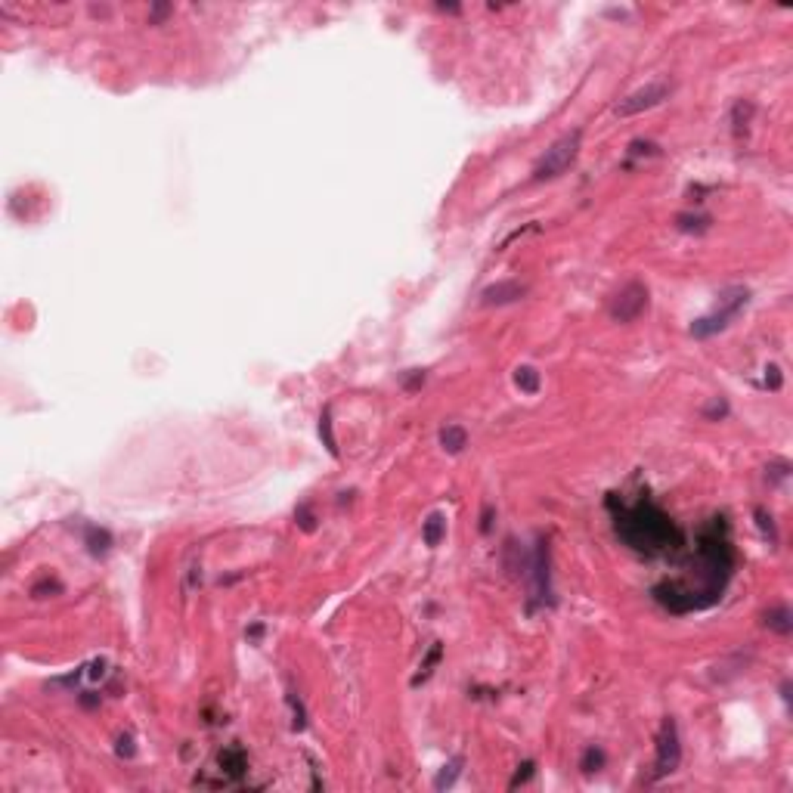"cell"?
I'll return each instance as SVG.
<instances>
[{"label": "cell", "mask_w": 793, "mask_h": 793, "mask_svg": "<svg viewBox=\"0 0 793 793\" xmlns=\"http://www.w3.org/2000/svg\"><path fill=\"white\" fill-rule=\"evenodd\" d=\"M617 536L636 552H663L679 545L682 533L654 502H636L617 515Z\"/></svg>", "instance_id": "obj_1"}, {"label": "cell", "mask_w": 793, "mask_h": 793, "mask_svg": "<svg viewBox=\"0 0 793 793\" xmlns=\"http://www.w3.org/2000/svg\"><path fill=\"white\" fill-rule=\"evenodd\" d=\"M580 149H583V127H573V131L558 136V140L539 155V162L533 164V180L543 183V180H555V177L564 174V171H571V164L576 162Z\"/></svg>", "instance_id": "obj_2"}, {"label": "cell", "mask_w": 793, "mask_h": 793, "mask_svg": "<svg viewBox=\"0 0 793 793\" xmlns=\"http://www.w3.org/2000/svg\"><path fill=\"white\" fill-rule=\"evenodd\" d=\"M747 301H750V292L744 285L725 288L722 298H719V307L713 310V313H706L701 320L691 322V335L694 338H713V335H719V331H725L734 320H738L741 310L747 307Z\"/></svg>", "instance_id": "obj_3"}, {"label": "cell", "mask_w": 793, "mask_h": 793, "mask_svg": "<svg viewBox=\"0 0 793 793\" xmlns=\"http://www.w3.org/2000/svg\"><path fill=\"white\" fill-rule=\"evenodd\" d=\"M669 93H673V84H666V81H651V84H645V87L632 90L629 97L620 99V103L614 106V115H617V118H632V115L651 112V109H657L660 103H666Z\"/></svg>", "instance_id": "obj_4"}, {"label": "cell", "mask_w": 793, "mask_h": 793, "mask_svg": "<svg viewBox=\"0 0 793 793\" xmlns=\"http://www.w3.org/2000/svg\"><path fill=\"white\" fill-rule=\"evenodd\" d=\"M648 301H651L648 298V285L638 283V279H632V283H626L614 298H610L608 313L614 322H636L648 310Z\"/></svg>", "instance_id": "obj_5"}, {"label": "cell", "mask_w": 793, "mask_h": 793, "mask_svg": "<svg viewBox=\"0 0 793 793\" xmlns=\"http://www.w3.org/2000/svg\"><path fill=\"white\" fill-rule=\"evenodd\" d=\"M682 762V744H679V728L673 719H663L657 731V759H654V778H666L679 769Z\"/></svg>", "instance_id": "obj_6"}, {"label": "cell", "mask_w": 793, "mask_h": 793, "mask_svg": "<svg viewBox=\"0 0 793 793\" xmlns=\"http://www.w3.org/2000/svg\"><path fill=\"white\" fill-rule=\"evenodd\" d=\"M527 294V285L517 283V279H499V283L487 285L480 292V304L484 307H506V304H515Z\"/></svg>", "instance_id": "obj_7"}, {"label": "cell", "mask_w": 793, "mask_h": 793, "mask_svg": "<svg viewBox=\"0 0 793 793\" xmlns=\"http://www.w3.org/2000/svg\"><path fill=\"white\" fill-rule=\"evenodd\" d=\"M220 762V771H227L229 778H242L245 769H248V759H245V750L242 747H227L223 753L217 756Z\"/></svg>", "instance_id": "obj_8"}, {"label": "cell", "mask_w": 793, "mask_h": 793, "mask_svg": "<svg viewBox=\"0 0 793 793\" xmlns=\"http://www.w3.org/2000/svg\"><path fill=\"white\" fill-rule=\"evenodd\" d=\"M441 446L450 456H459V452L468 446V431L462 428V424H446V428L441 431Z\"/></svg>", "instance_id": "obj_9"}, {"label": "cell", "mask_w": 793, "mask_h": 793, "mask_svg": "<svg viewBox=\"0 0 793 793\" xmlns=\"http://www.w3.org/2000/svg\"><path fill=\"white\" fill-rule=\"evenodd\" d=\"M422 536H424V545H428V549H437V545L443 543V536H446V517L441 515V511H434V515L424 521Z\"/></svg>", "instance_id": "obj_10"}, {"label": "cell", "mask_w": 793, "mask_h": 793, "mask_svg": "<svg viewBox=\"0 0 793 793\" xmlns=\"http://www.w3.org/2000/svg\"><path fill=\"white\" fill-rule=\"evenodd\" d=\"M515 385L521 387L524 394H539L543 378H539V372L533 369V366H517V369H515Z\"/></svg>", "instance_id": "obj_11"}, {"label": "cell", "mask_w": 793, "mask_h": 793, "mask_svg": "<svg viewBox=\"0 0 793 793\" xmlns=\"http://www.w3.org/2000/svg\"><path fill=\"white\" fill-rule=\"evenodd\" d=\"M766 626L769 629H775L778 636H790V629H793V620H790V610L784 608H771L769 614H766Z\"/></svg>", "instance_id": "obj_12"}, {"label": "cell", "mask_w": 793, "mask_h": 793, "mask_svg": "<svg viewBox=\"0 0 793 793\" xmlns=\"http://www.w3.org/2000/svg\"><path fill=\"white\" fill-rule=\"evenodd\" d=\"M710 217H703V214H679L676 217V227L685 229V233H703V229H710Z\"/></svg>", "instance_id": "obj_13"}, {"label": "cell", "mask_w": 793, "mask_h": 793, "mask_svg": "<svg viewBox=\"0 0 793 793\" xmlns=\"http://www.w3.org/2000/svg\"><path fill=\"white\" fill-rule=\"evenodd\" d=\"M459 766H462V759H452L450 766H443V771H441V775L434 778V787H437V790H443V787H452V784H456V778H459V771H462Z\"/></svg>", "instance_id": "obj_14"}, {"label": "cell", "mask_w": 793, "mask_h": 793, "mask_svg": "<svg viewBox=\"0 0 793 793\" xmlns=\"http://www.w3.org/2000/svg\"><path fill=\"white\" fill-rule=\"evenodd\" d=\"M87 545H90V552L93 555H99V552H106L112 545V539H109V533L106 530H97V527H87Z\"/></svg>", "instance_id": "obj_15"}, {"label": "cell", "mask_w": 793, "mask_h": 793, "mask_svg": "<svg viewBox=\"0 0 793 793\" xmlns=\"http://www.w3.org/2000/svg\"><path fill=\"white\" fill-rule=\"evenodd\" d=\"M601 766H604V753H601V750H595V747H589L586 753H583L580 769H583V771H598Z\"/></svg>", "instance_id": "obj_16"}, {"label": "cell", "mask_w": 793, "mask_h": 793, "mask_svg": "<svg viewBox=\"0 0 793 793\" xmlns=\"http://www.w3.org/2000/svg\"><path fill=\"white\" fill-rule=\"evenodd\" d=\"M437 660H441V645H434V648H431V654H428V660H424V663H422V673H419V676H415V679H413V685H419V682H424V679H428V676H431V673H434V669H431V666H434V663H437Z\"/></svg>", "instance_id": "obj_17"}, {"label": "cell", "mask_w": 793, "mask_h": 793, "mask_svg": "<svg viewBox=\"0 0 793 793\" xmlns=\"http://www.w3.org/2000/svg\"><path fill=\"white\" fill-rule=\"evenodd\" d=\"M320 434H326V446L331 456H338V446H335V437H331V428H329V413L320 419Z\"/></svg>", "instance_id": "obj_18"}, {"label": "cell", "mask_w": 793, "mask_h": 793, "mask_svg": "<svg viewBox=\"0 0 793 793\" xmlns=\"http://www.w3.org/2000/svg\"><path fill=\"white\" fill-rule=\"evenodd\" d=\"M530 775H533V762H524V766H517V775H515V778H511V784H508V787H511V790H515V787H517V784H524V781H530Z\"/></svg>", "instance_id": "obj_19"}, {"label": "cell", "mask_w": 793, "mask_h": 793, "mask_svg": "<svg viewBox=\"0 0 793 793\" xmlns=\"http://www.w3.org/2000/svg\"><path fill=\"white\" fill-rule=\"evenodd\" d=\"M313 521H316V517H313V511H310V506H301V508H298V524H301V527H304V530H313V527H316Z\"/></svg>", "instance_id": "obj_20"}, {"label": "cell", "mask_w": 793, "mask_h": 793, "mask_svg": "<svg viewBox=\"0 0 793 793\" xmlns=\"http://www.w3.org/2000/svg\"><path fill=\"white\" fill-rule=\"evenodd\" d=\"M716 415H728V403L725 400H713L706 406V419H716Z\"/></svg>", "instance_id": "obj_21"}, {"label": "cell", "mask_w": 793, "mask_h": 793, "mask_svg": "<svg viewBox=\"0 0 793 793\" xmlns=\"http://www.w3.org/2000/svg\"><path fill=\"white\" fill-rule=\"evenodd\" d=\"M766 385L771 387V391L781 387V369H778V366H769V369H766Z\"/></svg>", "instance_id": "obj_22"}, {"label": "cell", "mask_w": 793, "mask_h": 793, "mask_svg": "<svg viewBox=\"0 0 793 793\" xmlns=\"http://www.w3.org/2000/svg\"><path fill=\"white\" fill-rule=\"evenodd\" d=\"M168 13H171V6H162V3H155V6H152V19H155V22H158V19H164Z\"/></svg>", "instance_id": "obj_23"}]
</instances>
